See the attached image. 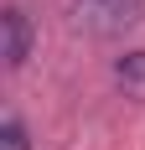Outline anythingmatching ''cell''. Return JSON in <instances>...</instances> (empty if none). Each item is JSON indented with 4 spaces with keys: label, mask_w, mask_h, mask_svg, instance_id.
I'll return each instance as SVG.
<instances>
[{
    "label": "cell",
    "mask_w": 145,
    "mask_h": 150,
    "mask_svg": "<svg viewBox=\"0 0 145 150\" xmlns=\"http://www.w3.org/2000/svg\"><path fill=\"white\" fill-rule=\"evenodd\" d=\"M72 11H78V21H83L88 31H99V36H114V31H130L135 21H140L145 0H78Z\"/></svg>",
    "instance_id": "1"
},
{
    "label": "cell",
    "mask_w": 145,
    "mask_h": 150,
    "mask_svg": "<svg viewBox=\"0 0 145 150\" xmlns=\"http://www.w3.org/2000/svg\"><path fill=\"white\" fill-rule=\"evenodd\" d=\"M0 31H5V67H21L31 52V26H26V11H5L0 16Z\"/></svg>",
    "instance_id": "2"
},
{
    "label": "cell",
    "mask_w": 145,
    "mask_h": 150,
    "mask_svg": "<svg viewBox=\"0 0 145 150\" xmlns=\"http://www.w3.org/2000/svg\"><path fill=\"white\" fill-rule=\"evenodd\" d=\"M114 78H119V88L130 93V98H145V52H130L114 67Z\"/></svg>",
    "instance_id": "3"
},
{
    "label": "cell",
    "mask_w": 145,
    "mask_h": 150,
    "mask_svg": "<svg viewBox=\"0 0 145 150\" xmlns=\"http://www.w3.org/2000/svg\"><path fill=\"white\" fill-rule=\"evenodd\" d=\"M0 150H31L26 129H21V119H5L0 124Z\"/></svg>",
    "instance_id": "4"
}]
</instances>
